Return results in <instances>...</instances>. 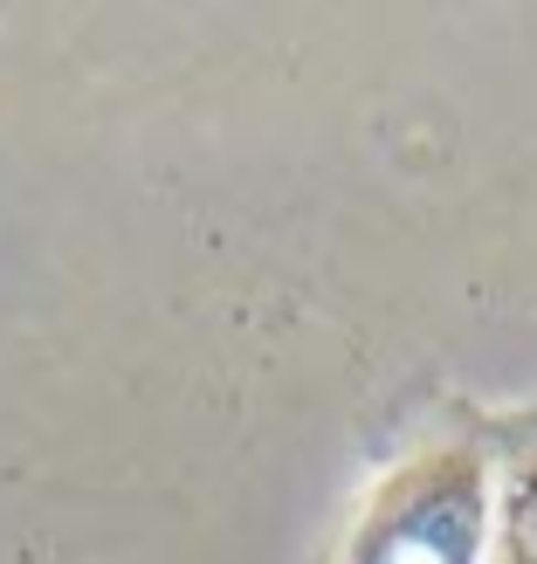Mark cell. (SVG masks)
I'll use <instances>...</instances> for the list:
<instances>
[{
  "label": "cell",
  "instance_id": "6da1fadb",
  "mask_svg": "<svg viewBox=\"0 0 537 564\" xmlns=\"http://www.w3.org/2000/svg\"><path fill=\"white\" fill-rule=\"evenodd\" d=\"M517 544L537 557V482L524 489V502H517Z\"/></svg>",
  "mask_w": 537,
  "mask_h": 564
}]
</instances>
